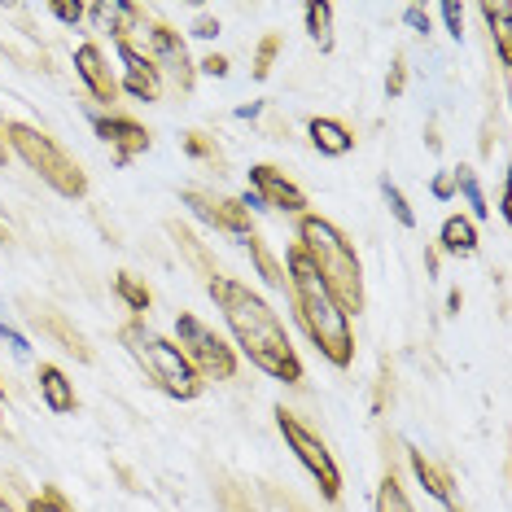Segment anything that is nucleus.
<instances>
[{
    "label": "nucleus",
    "mask_w": 512,
    "mask_h": 512,
    "mask_svg": "<svg viewBox=\"0 0 512 512\" xmlns=\"http://www.w3.org/2000/svg\"><path fill=\"white\" fill-rule=\"evenodd\" d=\"M211 298L219 307V316L228 320L232 342L241 346V355L250 359L263 377L281 381V386H298L302 381V359L289 342L281 316L263 302V294H254L250 285L232 281V276H211Z\"/></svg>",
    "instance_id": "1"
},
{
    "label": "nucleus",
    "mask_w": 512,
    "mask_h": 512,
    "mask_svg": "<svg viewBox=\"0 0 512 512\" xmlns=\"http://www.w3.org/2000/svg\"><path fill=\"white\" fill-rule=\"evenodd\" d=\"M285 294L294 302V316L302 324V333L311 337V346H316L333 368H351V359H355L351 316L337 307L329 285L316 276V267L307 263V254L298 246H289V254H285Z\"/></svg>",
    "instance_id": "2"
},
{
    "label": "nucleus",
    "mask_w": 512,
    "mask_h": 512,
    "mask_svg": "<svg viewBox=\"0 0 512 512\" xmlns=\"http://www.w3.org/2000/svg\"><path fill=\"white\" fill-rule=\"evenodd\" d=\"M294 246L307 254V263L316 267V276L329 285V294L337 298V307L346 316L368 307V294H364V267H359V254L351 246L342 228L324 215H298V241Z\"/></svg>",
    "instance_id": "3"
},
{
    "label": "nucleus",
    "mask_w": 512,
    "mask_h": 512,
    "mask_svg": "<svg viewBox=\"0 0 512 512\" xmlns=\"http://www.w3.org/2000/svg\"><path fill=\"white\" fill-rule=\"evenodd\" d=\"M119 342L127 346V355L136 359V368L145 372L149 386H158L167 399H176V403L202 399L206 381L197 377L193 364L180 355V346L167 342L162 333H154L145 320H127L123 329H119Z\"/></svg>",
    "instance_id": "4"
},
{
    "label": "nucleus",
    "mask_w": 512,
    "mask_h": 512,
    "mask_svg": "<svg viewBox=\"0 0 512 512\" xmlns=\"http://www.w3.org/2000/svg\"><path fill=\"white\" fill-rule=\"evenodd\" d=\"M0 136H5V149H9V154H18L44 184H49L53 193L71 197V202H79V197L88 193V171L79 167V162L66 154V149L57 145L53 136H44L40 127L14 119V123L0 127Z\"/></svg>",
    "instance_id": "5"
},
{
    "label": "nucleus",
    "mask_w": 512,
    "mask_h": 512,
    "mask_svg": "<svg viewBox=\"0 0 512 512\" xmlns=\"http://www.w3.org/2000/svg\"><path fill=\"white\" fill-rule=\"evenodd\" d=\"M176 337H180V355L193 364L197 377H211V381H232L237 377V351L219 337L215 329H206L197 316L180 311L176 316Z\"/></svg>",
    "instance_id": "6"
},
{
    "label": "nucleus",
    "mask_w": 512,
    "mask_h": 512,
    "mask_svg": "<svg viewBox=\"0 0 512 512\" xmlns=\"http://www.w3.org/2000/svg\"><path fill=\"white\" fill-rule=\"evenodd\" d=\"M276 425H281V438L289 442V451L298 456V464L307 469L311 477H316V486H320V495L324 499H337L342 495V469H337V460H333V451L324 447V442L311 434L307 425L298 421L289 407H276Z\"/></svg>",
    "instance_id": "7"
},
{
    "label": "nucleus",
    "mask_w": 512,
    "mask_h": 512,
    "mask_svg": "<svg viewBox=\"0 0 512 512\" xmlns=\"http://www.w3.org/2000/svg\"><path fill=\"white\" fill-rule=\"evenodd\" d=\"M149 49H154V57L149 62L158 66L162 84H171L180 92V97H189L193 84H197V66L189 57V44H184V36L176 27H167V22H154L149 27Z\"/></svg>",
    "instance_id": "8"
},
{
    "label": "nucleus",
    "mask_w": 512,
    "mask_h": 512,
    "mask_svg": "<svg viewBox=\"0 0 512 512\" xmlns=\"http://www.w3.org/2000/svg\"><path fill=\"white\" fill-rule=\"evenodd\" d=\"M114 49H119V66H114V79H119V92L136 101H149V106H158L162 101V75L158 66L149 62V53H141L132 40H114Z\"/></svg>",
    "instance_id": "9"
},
{
    "label": "nucleus",
    "mask_w": 512,
    "mask_h": 512,
    "mask_svg": "<svg viewBox=\"0 0 512 512\" xmlns=\"http://www.w3.org/2000/svg\"><path fill=\"white\" fill-rule=\"evenodd\" d=\"M180 197L193 206L197 219H206V224L219 228V232H228V237L246 241L250 232H254V219H250V211L237 202V197H215V193H206V189H180Z\"/></svg>",
    "instance_id": "10"
},
{
    "label": "nucleus",
    "mask_w": 512,
    "mask_h": 512,
    "mask_svg": "<svg viewBox=\"0 0 512 512\" xmlns=\"http://www.w3.org/2000/svg\"><path fill=\"white\" fill-rule=\"evenodd\" d=\"M92 132H97L101 141L110 145V154H114V162H119V167L136 162L149 145H154L149 127L136 123V119H127V114H92Z\"/></svg>",
    "instance_id": "11"
},
{
    "label": "nucleus",
    "mask_w": 512,
    "mask_h": 512,
    "mask_svg": "<svg viewBox=\"0 0 512 512\" xmlns=\"http://www.w3.org/2000/svg\"><path fill=\"white\" fill-rule=\"evenodd\" d=\"M250 193H259V202L272 206V211L307 215V193H302L281 167H272V162H254L250 167Z\"/></svg>",
    "instance_id": "12"
},
{
    "label": "nucleus",
    "mask_w": 512,
    "mask_h": 512,
    "mask_svg": "<svg viewBox=\"0 0 512 512\" xmlns=\"http://www.w3.org/2000/svg\"><path fill=\"white\" fill-rule=\"evenodd\" d=\"M75 71L84 79L88 97L101 101V106H114L119 101V79H114V66L106 62V53L97 49V44H79L75 49Z\"/></svg>",
    "instance_id": "13"
},
{
    "label": "nucleus",
    "mask_w": 512,
    "mask_h": 512,
    "mask_svg": "<svg viewBox=\"0 0 512 512\" xmlns=\"http://www.w3.org/2000/svg\"><path fill=\"white\" fill-rule=\"evenodd\" d=\"M412 473H416V482L425 486V495H429V499H438V508L464 512V508H460V491H456V477L442 469V464L429 460L425 451H412Z\"/></svg>",
    "instance_id": "14"
},
{
    "label": "nucleus",
    "mask_w": 512,
    "mask_h": 512,
    "mask_svg": "<svg viewBox=\"0 0 512 512\" xmlns=\"http://www.w3.org/2000/svg\"><path fill=\"white\" fill-rule=\"evenodd\" d=\"M307 136H311V149L316 154H324V158H346L355 149V132L346 127L342 119H311L307 123Z\"/></svg>",
    "instance_id": "15"
},
{
    "label": "nucleus",
    "mask_w": 512,
    "mask_h": 512,
    "mask_svg": "<svg viewBox=\"0 0 512 512\" xmlns=\"http://www.w3.org/2000/svg\"><path fill=\"white\" fill-rule=\"evenodd\" d=\"M88 18H97V27L106 31L110 40H127L132 22L141 18V5H123V0H97V5H88Z\"/></svg>",
    "instance_id": "16"
},
{
    "label": "nucleus",
    "mask_w": 512,
    "mask_h": 512,
    "mask_svg": "<svg viewBox=\"0 0 512 512\" xmlns=\"http://www.w3.org/2000/svg\"><path fill=\"white\" fill-rule=\"evenodd\" d=\"M36 381H40V399L53 407V416H66V412H75V390H71V381H66V372L62 368H53V364H40L36 372Z\"/></svg>",
    "instance_id": "17"
},
{
    "label": "nucleus",
    "mask_w": 512,
    "mask_h": 512,
    "mask_svg": "<svg viewBox=\"0 0 512 512\" xmlns=\"http://www.w3.org/2000/svg\"><path fill=\"white\" fill-rule=\"evenodd\" d=\"M438 246L447 254H456V259H469V254L477 250V224L469 215H451L438 232Z\"/></svg>",
    "instance_id": "18"
},
{
    "label": "nucleus",
    "mask_w": 512,
    "mask_h": 512,
    "mask_svg": "<svg viewBox=\"0 0 512 512\" xmlns=\"http://www.w3.org/2000/svg\"><path fill=\"white\" fill-rule=\"evenodd\" d=\"M482 14L491 22V40H495L499 62L512 66V5H486Z\"/></svg>",
    "instance_id": "19"
},
{
    "label": "nucleus",
    "mask_w": 512,
    "mask_h": 512,
    "mask_svg": "<svg viewBox=\"0 0 512 512\" xmlns=\"http://www.w3.org/2000/svg\"><path fill=\"white\" fill-rule=\"evenodd\" d=\"M114 294H119L127 302V311H132L136 320L149 311V302H154V294H149V285L141 281V276H132V272H119L114 276Z\"/></svg>",
    "instance_id": "20"
},
{
    "label": "nucleus",
    "mask_w": 512,
    "mask_h": 512,
    "mask_svg": "<svg viewBox=\"0 0 512 512\" xmlns=\"http://www.w3.org/2000/svg\"><path fill=\"white\" fill-rule=\"evenodd\" d=\"M451 180H456V193H460L464 202L473 206V215H469V219H486V211H491V206H486L482 180L473 176V167H469V162H464V167H456V171H451Z\"/></svg>",
    "instance_id": "21"
},
{
    "label": "nucleus",
    "mask_w": 512,
    "mask_h": 512,
    "mask_svg": "<svg viewBox=\"0 0 512 512\" xmlns=\"http://www.w3.org/2000/svg\"><path fill=\"white\" fill-rule=\"evenodd\" d=\"M246 254H250V263H254V267H259V276H263V281H267V285H272V289H285V267H281V263H276V259H272V250H267V246H263V241H259V237H254V232H250V237H246Z\"/></svg>",
    "instance_id": "22"
},
{
    "label": "nucleus",
    "mask_w": 512,
    "mask_h": 512,
    "mask_svg": "<svg viewBox=\"0 0 512 512\" xmlns=\"http://www.w3.org/2000/svg\"><path fill=\"white\" fill-rule=\"evenodd\" d=\"M307 31L320 53H333V5H324V0L307 5Z\"/></svg>",
    "instance_id": "23"
},
{
    "label": "nucleus",
    "mask_w": 512,
    "mask_h": 512,
    "mask_svg": "<svg viewBox=\"0 0 512 512\" xmlns=\"http://www.w3.org/2000/svg\"><path fill=\"white\" fill-rule=\"evenodd\" d=\"M372 512H416L412 508V499H407L403 491V482L399 477H381V486H377V499H372Z\"/></svg>",
    "instance_id": "24"
},
{
    "label": "nucleus",
    "mask_w": 512,
    "mask_h": 512,
    "mask_svg": "<svg viewBox=\"0 0 512 512\" xmlns=\"http://www.w3.org/2000/svg\"><path fill=\"white\" fill-rule=\"evenodd\" d=\"M381 197H386V206H390V215H394V224H403V228H416V211H412V202L394 189V180H381Z\"/></svg>",
    "instance_id": "25"
},
{
    "label": "nucleus",
    "mask_w": 512,
    "mask_h": 512,
    "mask_svg": "<svg viewBox=\"0 0 512 512\" xmlns=\"http://www.w3.org/2000/svg\"><path fill=\"white\" fill-rule=\"evenodd\" d=\"M276 53H281V36H267V40L259 44V49H254V79H259V84H263L267 75H272Z\"/></svg>",
    "instance_id": "26"
},
{
    "label": "nucleus",
    "mask_w": 512,
    "mask_h": 512,
    "mask_svg": "<svg viewBox=\"0 0 512 512\" xmlns=\"http://www.w3.org/2000/svg\"><path fill=\"white\" fill-rule=\"evenodd\" d=\"M184 154L189 158H202V162H219V145L211 141V136L206 132H184Z\"/></svg>",
    "instance_id": "27"
},
{
    "label": "nucleus",
    "mask_w": 512,
    "mask_h": 512,
    "mask_svg": "<svg viewBox=\"0 0 512 512\" xmlns=\"http://www.w3.org/2000/svg\"><path fill=\"white\" fill-rule=\"evenodd\" d=\"M442 22H447L451 40H464V5H456V0H447V5H438Z\"/></svg>",
    "instance_id": "28"
},
{
    "label": "nucleus",
    "mask_w": 512,
    "mask_h": 512,
    "mask_svg": "<svg viewBox=\"0 0 512 512\" xmlns=\"http://www.w3.org/2000/svg\"><path fill=\"white\" fill-rule=\"evenodd\" d=\"M27 512H71V508H66V499L57 495V491H44V495H36V499H31V504H27Z\"/></svg>",
    "instance_id": "29"
},
{
    "label": "nucleus",
    "mask_w": 512,
    "mask_h": 512,
    "mask_svg": "<svg viewBox=\"0 0 512 512\" xmlns=\"http://www.w3.org/2000/svg\"><path fill=\"white\" fill-rule=\"evenodd\" d=\"M403 22L416 31V36H429V9L425 5H407L403 9Z\"/></svg>",
    "instance_id": "30"
},
{
    "label": "nucleus",
    "mask_w": 512,
    "mask_h": 512,
    "mask_svg": "<svg viewBox=\"0 0 512 512\" xmlns=\"http://www.w3.org/2000/svg\"><path fill=\"white\" fill-rule=\"evenodd\" d=\"M53 18L66 22V27H75L79 18H88V5H71V0H62V5H53Z\"/></svg>",
    "instance_id": "31"
},
{
    "label": "nucleus",
    "mask_w": 512,
    "mask_h": 512,
    "mask_svg": "<svg viewBox=\"0 0 512 512\" xmlns=\"http://www.w3.org/2000/svg\"><path fill=\"white\" fill-rule=\"evenodd\" d=\"M407 88V71H403V57L390 66V75H386V97H399V92Z\"/></svg>",
    "instance_id": "32"
},
{
    "label": "nucleus",
    "mask_w": 512,
    "mask_h": 512,
    "mask_svg": "<svg viewBox=\"0 0 512 512\" xmlns=\"http://www.w3.org/2000/svg\"><path fill=\"white\" fill-rule=\"evenodd\" d=\"M429 189H434L438 202H451V197H456V180H451V171H447V176H434V184H429Z\"/></svg>",
    "instance_id": "33"
},
{
    "label": "nucleus",
    "mask_w": 512,
    "mask_h": 512,
    "mask_svg": "<svg viewBox=\"0 0 512 512\" xmlns=\"http://www.w3.org/2000/svg\"><path fill=\"white\" fill-rule=\"evenodd\" d=\"M193 36H197V40H215V36H219V22H215V18H197V22H193Z\"/></svg>",
    "instance_id": "34"
},
{
    "label": "nucleus",
    "mask_w": 512,
    "mask_h": 512,
    "mask_svg": "<svg viewBox=\"0 0 512 512\" xmlns=\"http://www.w3.org/2000/svg\"><path fill=\"white\" fill-rule=\"evenodd\" d=\"M202 71H206V75H215V79H224V75H228V57L211 53V57H206V62H202Z\"/></svg>",
    "instance_id": "35"
},
{
    "label": "nucleus",
    "mask_w": 512,
    "mask_h": 512,
    "mask_svg": "<svg viewBox=\"0 0 512 512\" xmlns=\"http://www.w3.org/2000/svg\"><path fill=\"white\" fill-rule=\"evenodd\" d=\"M0 337H5V342L14 346L18 355H27V351H31V346H27V337H22V333H14V329H9V324H0Z\"/></svg>",
    "instance_id": "36"
},
{
    "label": "nucleus",
    "mask_w": 512,
    "mask_h": 512,
    "mask_svg": "<svg viewBox=\"0 0 512 512\" xmlns=\"http://www.w3.org/2000/svg\"><path fill=\"white\" fill-rule=\"evenodd\" d=\"M425 267L438 276V250H425Z\"/></svg>",
    "instance_id": "37"
},
{
    "label": "nucleus",
    "mask_w": 512,
    "mask_h": 512,
    "mask_svg": "<svg viewBox=\"0 0 512 512\" xmlns=\"http://www.w3.org/2000/svg\"><path fill=\"white\" fill-rule=\"evenodd\" d=\"M5 407H9V399H5V386H0V421H5Z\"/></svg>",
    "instance_id": "38"
},
{
    "label": "nucleus",
    "mask_w": 512,
    "mask_h": 512,
    "mask_svg": "<svg viewBox=\"0 0 512 512\" xmlns=\"http://www.w3.org/2000/svg\"><path fill=\"white\" fill-rule=\"evenodd\" d=\"M9 162V149H5V136H0V167H5Z\"/></svg>",
    "instance_id": "39"
},
{
    "label": "nucleus",
    "mask_w": 512,
    "mask_h": 512,
    "mask_svg": "<svg viewBox=\"0 0 512 512\" xmlns=\"http://www.w3.org/2000/svg\"><path fill=\"white\" fill-rule=\"evenodd\" d=\"M0 512H9V504H5V499H0Z\"/></svg>",
    "instance_id": "40"
},
{
    "label": "nucleus",
    "mask_w": 512,
    "mask_h": 512,
    "mask_svg": "<svg viewBox=\"0 0 512 512\" xmlns=\"http://www.w3.org/2000/svg\"><path fill=\"white\" fill-rule=\"evenodd\" d=\"M0 241H5V232H0Z\"/></svg>",
    "instance_id": "41"
}]
</instances>
